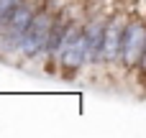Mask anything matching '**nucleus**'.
<instances>
[{"instance_id": "1", "label": "nucleus", "mask_w": 146, "mask_h": 138, "mask_svg": "<svg viewBox=\"0 0 146 138\" xmlns=\"http://www.w3.org/2000/svg\"><path fill=\"white\" fill-rule=\"evenodd\" d=\"M51 28H54V18L49 13H41L31 20L23 41H21V51L26 56H36L41 54L46 46H49V36H51Z\"/></svg>"}, {"instance_id": "2", "label": "nucleus", "mask_w": 146, "mask_h": 138, "mask_svg": "<svg viewBox=\"0 0 146 138\" xmlns=\"http://www.w3.org/2000/svg\"><path fill=\"white\" fill-rule=\"evenodd\" d=\"M59 56L67 67H80L87 59V36H85V31L67 28V36L59 46Z\"/></svg>"}, {"instance_id": "3", "label": "nucleus", "mask_w": 146, "mask_h": 138, "mask_svg": "<svg viewBox=\"0 0 146 138\" xmlns=\"http://www.w3.org/2000/svg\"><path fill=\"white\" fill-rule=\"evenodd\" d=\"M31 20H33L31 8H26V5H15V10L5 18V33H3V41L10 44V46H18V49H21V41H23V36H26Z\"/></svg>"}, {"instance_id": "4", "label": "nucleus", "mask_w": 146, "mask_h": 138, "mask_svg": "<svg viewBox=\"0 0 146 138\" xmlns=\"http://www.w3.org/2000/svg\"><path fill=\"white\" fill-rule=\"evenodd\" d=\"M144 51H146V28L141 23H128L123 31V49H121L123 61L136 64V61H141Z\"/></svg>"}, {"instance_id": "5", "label": "nucleus", "mask_w": 146, "mask_h": 138, "mask_svg": "<svg viewBox=\"0 0 146 138\" xmlns=\"http://www.w3.org/2000/svg\"><path fill=\"white\" fill-rule=\"evenodd\" d=\"M123 31H126V28H121L115 20L105 26V41H103V59H105V61L118 59V54H121V49H123Z\"/></svg>"}, {"instance_id": "6", "label": "nucleus", "mask_w": 146, "mask_h": 138, "mask_svg": "<svg viewBox=\"0 0 146 138\" xmlns=\"http://www.w3.org/2000/svg\"><path fill=\"white\" fill-rule=\"evenodd\" d=\"M85 36H87V59H98V56H103V41H105V26L103 23H98V20H92L90 26H87V31H85Z\"/></svg>"}, {"instance_id": "7", "label": "nucleus", "mask_w": 146, "mask_h": 138, "mask_svg": "<svg viewBox=\"0 0 146 138\" xmlns=\"http://www.w3.org/2000/svg\"><path fill=\"white\" fill-rule=\"evenodd\" d=\"M15 5H18V0H0V20H5L15 10Z\"/></svg>"}]
</instances>
